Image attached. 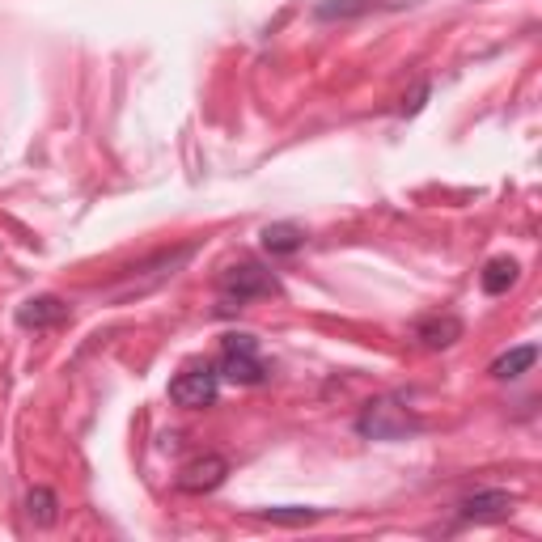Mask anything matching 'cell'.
I'll return each mask as SVG.
<instances>
[{"label": "cell", "instance_id": "8", "mask_svg": "<svg viewBox=\"0 0 542 542\" xmlns=\"http://www.w3.org/2000/svg\"><path fill=\"white\" fill-rule=\"evenodd\" d=\"M68 318V301L60 297H30L17 305V327L22 331H51Z\"/></svg>", "mask_w": 542, "mask_h": 542}, {"label": "cell", "instance_id": "3", "mask_svg": "<svg viewBox=\"0 0 542 542\" xmlns=\"http://www.w3.org/2000/svg\"><path fill=\"white\" fill-rule=\"evenodd\" d=\"M216 293H221V310H242L250 301H263V297H276L280 293V280L271 276L267 267L259 263H229L221 276H216Z\"/></svg>", "mask_w": 542, "mask_h": 542}, {"label": "cell", "instance_id": "15", "mask_svg": "<svg viewBox=\"0 0 542 542\" xmlns=\"http://www.w3.org/2000/svg\"><path fill=\"white\" fill-rule=\"evenodd\" d=\"M428 94H432V85H428V81H420V85L411 89V98H403L399 115H420V111H424V102H428Z\"/></svg>", "mask_w": 542, "mask_h": 542}, {"label": "cell", "instance_id": "14", "mask_svg": "<svg viewBox=\"0 0 542 542\" xmlns=\"http://www.w3.org/2000/svg\"><path fill=\"white\" fill-rule=\"evenodd\" d=\"M263 521H276V526H305V521H318L322 509H301V504H284V509H259Z\"/></svg>", "mask_w": 542, "mask_h": 542}, {"label": "cell", "instance_id": "9", "mask_svg": "<svg viewBox=\"0 0 542 542\" xmlns=\"http://www.w3.org/2000/svg\"><path fill=\"white\" fill-rule=\"evenodd\" d=\"M407 0H318L314 17L318 22H352L365 13H386V9H403Z\"/></svg>", "mask_w": 542, "mask_h": 542}, {"label": "cell", "instance_id": "11", "mask_svg": "<svg viewBox=\"0 0 542 542\" xmlns=\"http://www.w3.org/2000/svg\"><path fill=\"white\" fill-rule=\"evenodd\" d=\"M259 242L267 255H276V259H288V255H297V250L305 246V229L297 221H276V225H267L259 233Z\"/></svg>", "mask_w": 542, "mask_h": 542}, {"label": "cell", "instance_id": "7", "mask_svg": "<svg viewBox=\"0 0 542 542\" xmlns=\"http://www.w3.org/2000/svg\"><path fill=\"white\" fill-rule=\"evenodd\" d=\"M509 513H513V492H504V487H479V492L458 500L462 521H496Z\"/></svg>", "mask_w": 542, "mask_h": 542}, {"label": "cell", "instance_id": "1", "mask_svg": "<svg viewBox=\"0 0 542 542\" xmlns=\"http://www.w3.org/2000/svg\"><path fill=\"white\" fill-rule=\"evenodd\" d=\"M216 373H221V382H233V386H263L271 377V365L263 360V343L250 331H229L221 339Z\"/></svg>", "mask_w": 542, "mask_h": 542}, {"label": "cell", "instance_id": "2", "mask_svg": "<svg viewBox=\"0 0 542 542\" xmlns=\"http://www.w3.org/2000/svg\"><path fill=\"white\" fill-rule=\"evenodd\" d=\"M420 428H424L420 415H415L411 407H403L399 399H390V394L369 399L365 407H360V415H356V432L365 441H407Z\"/></svg>", "mask_w": 542, "mask_h": 542}, {"label": "cell", "instance_id": "10", "mask_svg": "<svg viewBox=\"0 0 542 542\" xmlns=\"http://www.w3.org/2000/svg\"><path fill=\"white\" fill-rule=\"evenodd\" d=\"M534 365H538V343H521V348L500 352L487 373H492L496 382H517V377H526Z\"/></svg>", "mask_w": 542, "mask_h": 542}, {"label": "cell", "instance_id": "6", "mask_svg": "<svg viewBox=\"0 0 542 542\" xmlns=\"http://www.w3.org/2000/svg\"><path fill=\"white\" fill-rule=\"evenodd\" d=\"M229 475V462L221 454H204V458H191L183 471H178V487L191 496H204V492H216Z\"/></svg>", "mask_w": 542, "mask_h": 542}, {"label": "cell", "instance_id": "13", "mask_svg": "<svg viewBox=\"0 0 542 542\" xmlns=\"http://www.w3.org/2000/svg\"><path fill=\"white\" fill-rule=\"evenodd\" d=\"M26 517L34 521V526H56L60 521V496L51 492V487H34V492L26 496Z\"/></svg>", "mask_w": 542, "mask_h": 542}, {"label": "cell", "instance_id": "5", "mask_svg": "<svg viewBox=\"0 0 542 542\" xmlns=\"http://www.w3.org/2000/svg\"><path fill=\"white\" fill-rule=\"evenodd\" d=\"M466 335V322L458 314H424V318H415V327H411V339L420 343V348L428 352H445V348H454V343Z\"/></svg>", "mask_w": 542, "mask_h": 542}, {"label": "cell", "instance_id": "12", "mask_svg": "<svg viewBox=\"0 0 542 542\" xmlns=\"http://www.w3.org/2000/svg\"><path fill=\"white\" fill-rule=\"evenodd\" d=\"M517 276H521V267H517V259H509V255H500V259H492L483 271H479V288L487 297H504L509 288L517 284Z\"/></svg>", "mask_w": 542, "mask_h": 542}, {"label": "cell", "instance_id": "4", "mask_svg": "<svg viewBox=\"0 0 542 542\" xmlns=\"http://www.w3.org/2000/svg\"><path fill=\"white\" fill-rule=\"evenodd\" d=\"M216 394H221V373H216V365H187L170 382V403L174 407H187V411L212 407Z\"/></svg>", "mask_w": 542, "mask_h": 542}]
</instances>
